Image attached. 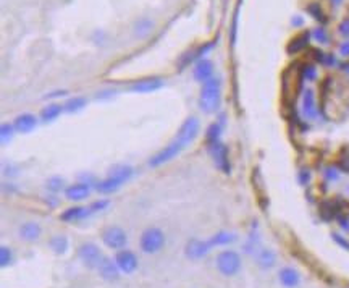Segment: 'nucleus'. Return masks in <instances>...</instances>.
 Segmentation results:
<instances>
[{"label": "nucleus", "instance_id": "nucleus-35", "mask_svg": "<svg viewBox=\"0 0 349 288\" xmlns=\"http://www.w3.org/2000/svg\"><path fill=\"white\" fill-rule=\"evenodd\" d=\"M301 72H303V78L307 81H314L317 78V68L314 65H304L301 68Z\"/></svg>", "mask_w": 349, "mask_h": 288}, {"label": "nucleus", "instance_id": "nucleus-37", "mask_svg": "<svg viewBox=\"0 0 349 288\" xmlns=\"http://www.w3.org/2000/svg\"><path fill=\"white\" fill-rule=\"evenodd\" d=\"M312 36L316 38V40H319V42L322 44H328V34L324 28H317L316 31L312 32Z\"/></svg>", "mask_w": 349, "mask_h": 288}, {"label": "nucleus", "instance_id": "nucleus-5", "mask_svg": "<svg viewBox=\"0 0 349 288\" xmlns=\"http://www.w3.org/2000/svg\"><path fill=\"white\" fill-rule=\"evenodd\" d=\"M102 242H104L107 248L120 251L126 246L128 236H126L125 230L120 228V227H108L102 232Z\"/></svg>", "mask_w": 349, "mask_h": 288}, {"label": "nucleus", "instance_id": "nucleus-17", "mask_svg": "<svg viewBox=\"0 0 349 288\" xmlns=\"http://www.w3.org/2000/svg\"><path fill=\"white\" fill-rule=\"evenodd\" d=\"M89 191H91V188H89L87 183H76L66 188L65 196L71 201H83L84 198L89 196Z\"/></svg>", "mask_w": 349, "mask_h": 288}, {"label": "nucleus", "instance_id": "nucleus-18", "mask_svg": "<svg viewBox=\"0 0 349 288\" xmlns=\"http://www.w3.org/2000/svg\"><path fill=\"white\" fill-rule=\"evenodd\" d=\"M278 278H280V282H282V285L286 286V288H294V286H298L299 282H301L299 274L294 269H291V267H285V269L280 270Z\"/></svg>", "mask_w": 349, "mask_h": 288}, {"label": "nucleus", "instance_id": "nucleus-19", "mask_svg": "<svg viewBox=\"0 0 349 288\" xmlns=\"http://www.w3.org/2000/svg\"><path fill=\"white\" fill-rule=\"evenodd\" d=\"M19 236L24 242H36L40 236V227L36 222H26L19 227Z\"/></svg>", "mask_w": 349, "mask_h": 288}, {"label": "nucleus", "instance_id": "nucleus-25", "mask_svg": "<svg viewBox=\"0 0 349 288\" xmlns=\"http://www.w3.org/2000/svg\"><path fill=\"white\" fill-rule=\"evenodd\" d=\"M152 26H154V23L150 22L149 18H141L139 22H136V24H134V34L138 38H146L147 34L152 31Z\"/></svg>", "mask_w": 349, "mask_h": 288}, {"label": "nucleus", "instance_id": "nucleus-2", "mask_svg": "<svg viewBox=\"0 0 349 288\" xmlns=\"http://www.w3.org/2000/svg\"><path fill=\"white\" fill-rule=\"evenodd\" d=\"M131 175H133V168L129 166H116L110 170V174H108L105 180L97 183L95 188H97L99 193H104V194L113 193V191L118 190L123 183H126L129 178H131Z\"/></svg>", "mask_w": 349, "mask_h": 288}, {"label": "nucleus", "instance_id": "nucleus-36", "mask_svg": "<svg viewBox=\"0 0 349 288\" xmlns=\"http://www.w3.org/2000/svg\"><path fill=\"white\" fill-rule=\"evenodd\" d=\"M340 167L343 168V172L349 174V148H346L340 156Z\"/></svg>", "mask_w": 349, "mask_h": 288}, {"label": "nucleus", "instance_id": "nucleus-22", "mask_svg": "<svg viewBox=\"0 0 349 288\" xmlns=\"http://www.w3.org/2000/svg\"><path fill=\"white\" fill-rule=\"evenodd\" d=\"M277 262V256L272 250H262L257 254V264L262 267V269H272Z\"/></svg>", "mask_w": 349, "mask_h": 288}, {"label": "nucleus", "instance_id": "nucleus-43", "mask_svg": "<svg viewBox=\"0 0 349 288\" xmlns=\"http://www.w3.org/2000/svg\"><path fill=\"white\" fill-rule=\"evenodd\" d=\"M338 220H340V227H341V228H343V230H349V220H348V218L340 217Z\"/></svg>", "mask_w": 349, "mask_h": 288}, {"label": "nucleus", "instance_id": "nucleus-28", "mask_svg": "<svg viewBox=\"0 0 349 288\" xmlns=\"http://www.w3.org/2000/svg\"><path fill=\"white\" fill-rule=\"evenodd\" d=\"M13 128H15V125H8V123H2V126H0V140H2L3 146L10 142L13 136Z\"/></svg>", "mask_w": 349, "mask_h": 288}, {"label": "nucleus", "instance_id": "nucleus-42", "mask_svg": "<svg viewBox=\"0 0 349 288\" xmlns=\"http://www.w3.org/2000/svg\"><path fill=\"white\" fill-rule=\"evenodd\" d=\"M340 54L343 57H349V40H345V42L340 46Z\"/></svg>", "mask_w": 349, "mask_h": 288}, {"label": "nucleus", "instance_id": "nucleus-23", "mask_svg": "<svg viewBox=\"0 0 349 288\" xmlns=\"http://www.w3.org/2000/svg\"><path fill=\"white\" fill-rule=\"evenodd\" d=\"M50 248L55 254H65L68 251V238L65 235H55L50 240Z\"/></svg>", "mask_w": 349, "mask_h": 288}, {"label": "nucleus", "instance_id": "nucleus-40", "mask_svg": "<svg viewBox=\"0 0 349 288\" xmlns=\"http://www.w3.org/2000/svg\"><path fill=\"white\" fill-rule=\"evenodd\" d=\"M311 180V174H309V170H306V168H303L299 172V183L301 184H307V182Z\"/></svg>", "mask_w": 349, "mask_h": 288}, {"label": "nucleus", "instance_id": "nucleus-3", "mask_svg": "<svg viewBox=\"0 0 349 288\" xmlns=\"http://www.w3.org/2000/svg\"><path fill=\"white\" fill-rule=\"evenodd\" d=\"M163 244H165V235L160 228L155 227L147 228L139 240V248L146 254H155L163 248Z\"/></svg>", "mask_w": 349, "mask_h": 288}, {"label": "nucleus", "instance_id": "nucleus-14", "mask_svg": "<svg viewBox=\"0 0 349 288\" xmlns=\"http://www.w3.org/2000/svg\"><path fill=\"white\" fill-rule=\"evenodd\" d=\"M214 74V64L207 58H201L197 60V64L194 66V78L201 83H205L209 78H212Z\"/></svg>", "mask_w": 349, "mask_h": 288}, {"label": "nucleus", "instance_id": "nucleus-39", "mask_svg": "<svg viewBox=\"0 0 349 288\" xmlns=\"http://www.w3.org/2000/svg\"><path fill=\"white\" fill-rule=\"evenodd\" d=\"M332 238H333L335 242H337L343 250H348V251H349V242H348V240H346L345 236L338 235V233H332Z\"/></svg>", "mask_w": 349, "mask_h": 288}, {"label": "nucleus", "instance_id": "nucleus-7", "mask_svg": "<svg viewBox=\"0 0 349 288\" xmlns=\"http://www.w3.org/2000/svg\"><path fill=\"white\" fill-rule=\"evenodd\" d=\"M78 256L79 259L83 260V264L86 267H89V269H97V267L100 266L102 262V252L100 250L95 246L94 243H84L79 246L78 250Z\"/></svg>", "mask_w": 349, "mask_h": 288}, {"label": "nucleus", "instance_id": "nucleus-44", "mask_svg": "<svg viewBox=\"0 0 349 288\" xmlns=\"http://www.w3.org/2000/svg\"><path fill=\"white\" fill-rule=\"evenodd\" d=\"M303 23H304V20L301 16H293V20H291L293 26H303Z\"/></svg>", "mask_w": 349, "mask_h": 288}, {"label": "nucleus", "instance_id": "nucleus-41", "mask_svg": "<svg viewBox=\"0 0 349 288\" xmlns=\"http://www.w3.org/2000/svg\"><path fill=\"white\" fill-rule=\"evenodd\" d=\"M340 32L343 34L345 38H349V18H346L345 22H341V24H340Z\"/></svg>", "mask_w": 349, "mask_h": 288}, {"label": "nucleus", "instance_id": "nucleus-38", "mask_svg": "<svg viewBox=\"0 0 349 288\" xmlns=\"http://www.w3.org/2000/svg\"><path fill=\"white\" fill-rule=\"evenodd\" d=\"M325 178L328 182H337L338 178H340V174H338V170L335 168V167H327L325 168V172H324Z\"/></svg>", "mask_w": 349, "mask_h": 288}, {"label": "nucleus", "instance_id": "nucleus-11", "mask_svg": "<svg viewBox=\"0 0 349 288\" xmlns=\"http://www.w3.org/2000/svg\"><path fill=\"white\" fill-rule=\"evenodd\" d=\"M212 248H214V246H212L210 240L209 242H201V240L194 238V240H191V242H188L186 244V258L197 260L207 254Z\"/></svg>", "mask_w": 349, "mask_h": 288}, {"label": "nucleus", "instance_id": "nucleus-13", "mask_svg": "<svg viewBox=\"0 0 349 288\" xmlns=\"http://www.w3.org/2000/svg\"><path fill=\"white\" fill-rule=\"evenodd\" d=\"M319 114V108L316 104V96L312 89H306L303 98V115L307 120H316Z\"/></svg>", "mask_w": 349, "mask_h": 288}, {"label": "nucleus", "instance_id": "nucleus-33", "mask_svg": "<svg viewBox=\"0 0 349 288\" xmlns=\"http://www.w3.org/2000/svg\"><path fill=\"white\" fill-rule=\"evenodd\" d=\"M108 202L107 200H100V201H95L94 204H91L87 208V217L89 216H92V214H95V212H99V210H104L105 208H108Z\"/></svg>", "mask_w": 349, "mask_h": 288}, {"label": "nucleus", "instance_id": "nucleus-45", "mask_svg": "<svg viewBox=\"0 0 349 288\" xmlns=\"http://www.w3.org/2000/svg\"><path fill=\"white\" fill-rule=\"evenodd\" d=\"M332 2H333L335 5H340L341 2H343V0H332Z\"/></svg>", "mask_w": 349, "mask_h": 288}, {"label": "nucleus", "instance_id": "nucleus-12", "mask_svg": "<svg viewBox=\"0 0 349 288\" xmlns=\"http://www.w3.org/2000/svg\"><path fill=\"white\" fill-rule=\"evenodd\" d=\"M97 270H99V276L104 280H107V282H115V280H118L120 272H121L118 269V266H116V262H113V260L108 259V258L102 259V262L97 267Z\"/></svg>", "mask_w": 349, "mask_h": 288}, {"label": "nucleus", "instance_id": "nucleus-31", "mask_svg": "<svg viewBox=\"0 0 349 288\" xmlns=\"http://www.w3.org/2000/svg\"><path fill=\"white\" fill-rule=\"evenodd\" d=\"M307 12L311 13V15L316 18V20H319V22H322V23H325V16H324V12H322V8H320V5L319 4H309L307 5Z\"/></svg>", "mask_w": 349, "mask_h": 288}, {"label": "nucleus", "instance_id": "nucleus-21", "mask_svg": "<svg viewBox=\"0 0 349 288\" xmlns=\"http://www.w3.org/2000/svg\"><path fill=\"white\" fill-rule=\"evenodd\" d=\"M86 217H87V208H81V206H78V208L66 209L63 214L60 216V220L76 222V220H81V218H86Z\"/></svg>", "mask_w": 349, "mask_h": 288}, {"label": "nucleus", "instance_id": "nucleus-6", "mask_svg": "<svg viewBox=\"0 0 349 288\" xmlns=\"http://www.w3.org/2000/svg\"><path fill=\"white\" fill-rule=\"evenodd\" d=\"M209 152L212 156V160L217 166L218 170L223 174H230V159H228V149L222 141H215L209 144Z\"/></svg>", "mask_w": 349, "mask_h": 288}, {"label": "nucleus", "instance_id": "nucleus-15", "mask_svg": "<svg viewBox=\"0 0 349 288\" xmlns=\"http://www.w3.org/2000/svg\"><path fill=\"white\" fill-rule=\"evenodd\" d=\"M163 86V81L160 78H146L141 80L138 83H134L131 88L133 92H154L157 89H160Z\"/></svg>", "mask_w": 349, "mask_h": 288}, {"label": "nucleus", "instance_id": "nucleus-10", "mask_svg": "<svg viewBox=\"0 0 349 288\" xmlns=\"http://www.w3.org/2000/svg\"><path fill=\"white\" fill-rule=\"evenodd\" d=\"M115 262L123 274H133L138 269V258H136L133 251H128V250L118 251V254L115 256Z\"/></svg>", "mask_w": 349, "mask_h": 288}, {"label": "nucleus", "instance_id": "nucleus-27", "mask_svg": "<svg viewBox=\"0 0 349 288\" xmlns=\"http://www.w3.org/2000/svg\"><path fill=\"white\" fill-rule=\"evenodd\" d=\"M84 106H86V99L84 98H73L65 104V110L68 114H74V112L81 110Z\"/></svg>", "mask_w": 349, "mask_h": 288}, {"label": "nucleus", "instance_id": "nucleus-20", "mask_svg": "<svg viewBox=\"0 0 349 288\" xmlns=\"http://www.w3.org/2000/svg\"><path fill=\"white\" fill-rule=\"evenodd\" d=\"M309 38H311V32L304 31L303 34H299V36L291 39V42L288 44V47H286V50H288V54H291V56L293 54L301 52L303 49H306L307 44H309Z\"/></svg>", "mask_w": 349, "mask_h": 288}, {"label": "nucleus", "instance_id": "nucleus-26", "mask_svg": "<svg viewBox=\"0 0 349 288\" xmlns=\"http://www.w3.org/2000/svg\"><path fill=\"white\" fill-rule=\"evenodd\" d=\"M60 114H61V106H58V104H50V106H47V107L42 108V112H40V116H42L44 122H52V120H55Z\"/></svg>", "mask_w": 349, "mask_h": 288}, {"label": "nucleus", "instance_id": "nucleus-1", "mask_svg": "<svg viewBox=\"0 0 349 288\" xmlns=\"http://www.w3.org/2000/svg\"><path fill=\"white\" fill-rule=\"evenodd\" d=\"M222 100V81L220 78L212 76L205 83H202L199 107L205 114H214L218 110Z\"/></svg>", "mask_w": 349, "mask_h": 288}, {"label": "nucleus", "instance_id": "nucleus-29", "mask_svg": "<svg viewBox=\"0 0 349 288\" xmlns=\"http://www.w3.org/2000/svg\"><path fill=\"white\" fill-rule=\"evenodd\" d=\"M11 260H13V252H11V250L8 248V246L3 244L2 248H0V266H2V267L10 266Z\"/></svg>", "mask_w": 349, "mask_h": 288}, {"label": "nucleus", "instance_id": "nucleus-4", "mask_svg": "<svg viewBox=\"0 0 349 288\" xmlns=\"http://www.w3.org/2000/svg\"><path fill=\"white\" fill-rule=\"evenodd\" d=\"M215 260H217V269L227 277L236 276L239 269H241V258H239L236 251L225 250L217 256Z\"/></svg>", "mask_w": 349, "mask_h": 288}, {"label": "nucleus", "instance_id": "nucleus-9", "mask_svg": "<svg viewBox=\"0 0 349 288\" xmlns=\"http://www.w3.org/2000/svg\"><path fill=\"white\" fill-rule=\"evenodd\" d=\"M183 149L184 148L180 144V141L173 140L167 148H163L160 152H157L154 157H150L149 166L150 167H159V166H162V164H167V162H170L172 159H175V157L180 154Z\"/></svg>", "mask_w": 349, "mask_h": 288}, {"label": "nucleus", "instance_id": "nucleus-46", "mask_svg": "<svg viewBox=\"0 0 349 288\" xmlns=\"http://www.w3.org/2000/svg\"><path fill=\"white\" fill-rule=\"evenodd\" d=\"M348 191H349V188H348Z\"/></svg>", "mask_w": 349, "mask_h": 288}, {"label": "nucleus", "instance_id": "nucleus-34", "mask_svg": "<svg viewBox=\"0 0 349 288\" xmlns=\"http://www.w3.org/2000/svg\"><path fill=\"white\" fill-rule=\"evenodd\" d=\"M320 214H322V217L325 218V220H330V218L335 216V206H333V202L325 201L324 204H322V210H320Z\"/></svg>", "mask_w": 349, "mask_h": 288}, {"label": "nucleus", "instance_id": "nucleus-30", "mask_svg": "<svg viewBox=\"0 0 349 288\" xmlns=\"http://www.w3.org/2000/svg\"><path fill=\"white\" fill-rule=\"evenodd\" d=\"M220 134H222V126L218 123H214L210 125L209 132H207V142H215V141H220Z\"/></svg>", "mask_w": 349, "mask_h": 288}, {"label": "nucleus", "instance_id": "nucleus-16", "mask_svg": "<svg viewBox=\"0 0 349 288\" xmlns=\"http://www.w3.org/2000/svg\"><path fill=\"white\" fill-rule=\"evenodd\" d=\"M37 125L36 116L32 114H21L16 116L15 120V130L19 133H31L34 128Z\"/></svg>", "mask_w": 349, "mask_h": 288}, {"label": "nucleus", "instance_id": "nucleus-8", "mask_svg": "<svg viewBox=\"0 0 349 288\" xmlns=\"http://www.w3.org/2000/svg\"><path fill=\"white\" fill-rule=\"evenodd\" d=\"M197 134H199V120L194 118V116H189V118L183 122V125H181L180 132H178V136L175 140L180 141L183 148H186L188 144H191L196 140Z\"/></svg>", "mask_w": 349, "mask_h": 288}, {"label": "nucleus", "instance_id": "nucleus-32", "mask_svg": "<svg viewBox=\"0 0 349 288\" xmlns=\"http://www.w3.org/2000/svg\"><path fill=\"white\" fill-rule=\"evenodd\" d=\"M61 188H63V180L60 176H52L47 180V190H50L52 193H57Z\"/></svg>", "mask_w": 349, "mask_h": 288}, {"label": "nucleus", "instance_id": "nucleus-24", "mask_svg": "<svg viewBox=\"0 0 349 288\" xmlns=\"http://www.w3.org/2000/svg\"><path fill=\"white\" fill-rule=\"evenodd\" d=\"M236 240L235 233H230V232H218L217 235H214L210 238V243L212 246H223V244H231L233 242Z\"/></svg>", "mask_w": 349, "mask_h": 288}]
</instances>
